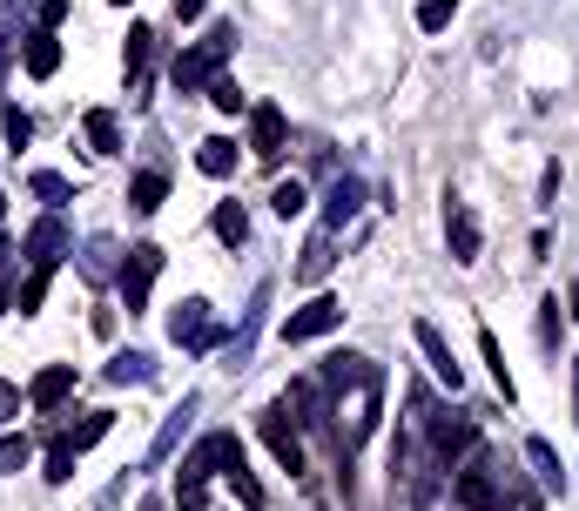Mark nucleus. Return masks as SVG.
I'll return each instance as SVG.
<instances>
[{
    "instance_id": "b1692460",
    "label": "nucleus",
    "mask_w": 579,
    "mask_h": 511,
    "mask_svg": "<svg viewBox=\"0 0 579 511\" xmlns=\"http://www.w3.org/2000/svg\"><path fill=\"white\" fill-rule=\"evenodd\" d=\"M479 350H485V364H492V384H498V398H519V390H512V370H506V350H498V337L492 330H479Z\"/></svg>"
},
{
    "instance_id": "a18cd8bd",
    "label": "nucleus",
    "mask_w": 579,
    "mask_h": 511,
    "mask_svg": "<svg viewBox=\"0 0 579 511\" xmlns=\"http://www.w3.org/2000/svg\"><path fill=\"white\" fill-rule=\"evenodd\" d=\"M0 303H8V296H0Z\"/></svg>"
},
{
    "instance_id": "9b49d317",
    "label": "nucleus",
    "mask_w": 579,
    "mask_h": 511,
    "mask_svg": "<svg viewBox=\"0 0 579 511\" xmlns=\"http://www.w3.org/2000/svg\"><path fill=\"white\" fill-rule=\"evenodd\" d=\"M263 445L277 451V464L290 471V478H303V471H311V464H303V445H297V430L284 424V404H277V411H263Z\"/></svg>"
},
{
    "instance_id": "473e14b6",
    "label": "nucleus",
    "mask_w": 579,
    "mask_h": 511,
    "mask_svg": "<svg viewBox=\"0 0 579 511\" xmlns=\"http://www.w3.org/2000/svg\"><path fill=\"white\" fill-rule=\"evenodd\" d=\"M34 195H41L48 209H61V203H68L74 188H68V175H48V169H41V175H34Z\"/></svg>"
},
{
    "instance_id": "cd10ccee",
    "label": "nucleus",
    "mask_w": 579,
    "mask_h": 511,
    "mask_svg": "<svg viewBox=\"0 0 579 511\" xmlns=\"http://www.w3.org/2000/svg\"><path fill=\"white\" fill-rule=\"evenodd\" d=\"M222 478H229V491H237V498H243V511H263V485L250 478V464H229V471H222Z\"/></svg>"
},
{
    "instance_id": "a19ab883",
    "label": "nucleus",
    "mask_w": 579,
    "mask_h": 511,
    "mask_svg": "<svg viewBox=\"0 0 579 511\" xmlns=\"http://www.w3.org/2000/svg\"><path fill=\"white\" fill-rule=\"evenodd\" d=\"M203 8H209V0H176V21H196Z\"/></svg>"
},
{
    "instance_id": "58836bf2",
    "label": "nucleus",
    "mask_w": 579,
    "mask_h": 511,
    "mask_svg": "<svg viewBox=\"0 0 579 511\" xmlns=\"http://www.w3.org/2000/svg\"><path fill=\"white\" fill-rule=\"evenodd\" d=\"M27 135H34V122H27V114L14 108V114H8V142H14V148H27Z\"/></svg>"
},
{
    "instance_id": "4be33fe9",
    "label": "nucleus",
    "mask_w": 579,
    "mask_h": 511,
    "mask_svg": "<svg viewBox=\"0 0 579 511\" xmlns=\"http://www.w3.org/2000/svg\"><path fill=\"white\" fill-rule=\"evenodd\" d=\"M61 235H68V229H61V216H48V222H34V235H27L21 250H27L34 263H55V250H61Z\"/></svg>"
},
{
    "instance_id": "f257e3e1",
    "label": "nucleus",
    "mask_w": 579,
    "mask_h": 511,
    "mask_svg": "<svg viewBox=\"0 0 579 511\" xmlns=\"http://www.w3.org/2000/svg\"><path fill=\"white\" fill-rule=\"evenodd\" d=\"M229 48H237V21H216V27L203 34V41H196V48H182V54H176V68H169V82H176L182 95H196L203 82H216V74H222Z\"/></svg>"
},
{
    "instance_id": "f704fd0d",
    "label": "nucleus",
    "mask_w": 579,
    "mask_h": 511,
    "mask_svg": "<svg viewBox=\"0 0 579 511\" xmlns=\"http://www.w3.org/2000/svg\"><path fill=\"white\" fill-rule=\"evenodd\" d=\"M27 458H34L27 438H0V471H27Z\"/></svg>"
},
{
    "instance_id": "6ab92c4d",
    "label": "nucleus",
    "mask_w": 579,
    "mask_h": 511,
    "mask_svg": "<svg viewBox=\"0 0 579 511\" xmlns=\"http://www.w3.org/2000/svg\"><path fill=\"white\" fill-rule=\"evenodd\" d=\"M324 277H330V229L311 235V250H303V263H297V283H324Z\"/></svg>"
},
{
    "instance_id": "e433bc0d",
    "label": "nucleus",
    "mask_w": 579,
    "mask_h": 511,
    "mask_svg": "<svg viewBox=\"0 0 579 511\" xmlns=\"http://www.w3.org/2000/svg\"><path fill=\"white\" fill-rule=\"evenodd\" d=\"M176 511H209V485H176Z\"/></svg>"
},
{
    "instance_id": "6e6552de",
    "label": "nucleus",
    "mask_w": 579,
    "mask_h": 511,
    "mask_svg": "<svg viewBox=\"0 0 579 511\" xmlns=\"http://www.w3.org/2000/svg\"><path fill=\"white\" fill-rule=\"evenodd\" d=\"M263 317H269V283H256V296H250V309H243V330L222 343V364H229V370H243V364H250V350H256V330H263Z\"/></svg>"
},
{
    "instance_id": "c03bdc74",
    "label": "nucleus",
    "mask_w": 579,
    "mask_h": 511,
    "mask_svg": "<svg viewBox=\"0 0 579 511\" xmlns=\"http://www.w3.org/2000/svg\"><path fill=\"white\" fill-rule=\"evenodd\" d=\"M114 8H129V0H114Z\"/></svg>"
},
{
    "instance_id": "20e7f679",
    "label": "nucleus",
    "mask_w": 579,
    "mask_h": 511,
    "mask_svg": "<svg viewBox=\"0 0 579 511\" xmlns=\"http://www.w3.org/2000/svg\"><path fill=\"white\" fill-rule=\"evenodd\" d=\"M156 277H162V250H156V243H135V250L122 256V269H114L129 317H142V309H148V290H156Z\"/></svg>"
},
{
    "instance_id": "9d476101",
    "label": "nucleus",
    "mask_w": 579,
    "mask_h": 511,
    "mask_svg": "<svg viewBox=\"0 0 579 511\" xmlns=\"http://www.w3.org/2000/svg\"><path fill=\"white\" fill-rule=\"evenodd\" d=\"M445 243H451V263H479V216L445 195Z\"/></svg>"
},
{
    "instance_id": "423d86ee",
    "label": "nucleus",
    "mask_w": 579,
    "mask_h": 511,
    "mask_svg": "<svg viewBox=\"0 0 579 511\" xmlns=\"http://www.w3.org/2000/svg\"><path fill=\"white\" fill-rule=\"evenodd\" d=\"M330 330H343V303L337 296H311L303 309H290V317H284V343H317Z\"/></svg>"
},
{
    "instance_id": "393cba45",
    "label": "nucleus",
    "mask_w": 579,
    "mask_h": 511,
    "mask_svg": "<svg viewBox=\"0 0 579 511\" xmlns=\"http://www.w3.org/2000/svg\"><path fill=\"white\" fill-rule=\"evenodd\" d=\"M48 283H55V263H34V277H27V290L14 296V309H21V317H34V309L48 303Z\"/></svg>"
},
{
    "instance_id": "f3484780",
    "label": "nucleus",
    "mask_w": 579,
    "mask_h": 511,
    "mask_svg": "<svg viewBox=\"0 0 579 511\" xmlns=\"http://www.w3.org/2000/svg\"><path fill=\"white\" fill-rule=\"evenodd\" d=\"M196 169L216 175V182H222V175H237V142H229V135H209V142L196 148Z\"/></svg>"
},
{
    "instance_id": "f03ea898",
    "label": "nucleus",
    "mask_w": 579,
    "mask_h": 511,
    "mask_svg": "<svg viewBox=\"0 0 579 511\" xmlns=\"http://www.w3.org/2000/svg\"><path fill=\"white\" fill-rule=\"evenodd\" d=\"M498 485H506V464H498L492 451H466L451 471V504L458 511H498Z\"/></svg>"
},
{
    "instance_id": "bb28decb",
    "label": "nucleus",
    "mask_w": 579,
    "mask_h": 511,
    "mask_svg": "<svg viewBox=\"0 0 579 511\" xmlns=\"http://www.w3.org/2000/svg\"><path fill=\"white\" fill-rule=\"evenodd\" d=\"M148 54H156V34H148V27H129V54H122V61H129V82H135V88H142V74H148Z\"/></svg>"
},
{
    "instance_id": "4468645a",
    "label": "nucleus",
    "mask_w": 579,
    "mask_h": 511,
    "mask_svg": "<svg viewBox=\"0 0 579 511\" xmlns=\"http://www.w3.org/2000/svg\"><path fill=\"white\" fill-rule=\"evenodd\" d=\"M189 424H196V398H182V404L169 411V424L156 430V445H148V464H162V458H169V451L189 438Z\"/></svg>"
},
{
    "instance_id": "0eeeda50",
    "label": "nucleus",
    "mask_w": 579,
    "mask_h": 511,
    "mask_svg": "<svg viewBox=\"0 0 579 511\" xmlns=\"http://www.w3.org/2000/svg\"><path fill=\"white\" fill-rule=\"evenodd\" d=\"M411 337H418V350H424V364H432V377L451 390V398H458V390H466V370H458V357H451V343H445V330L438 324H411Z\"/></svg>"
},
{
    "instance_id": "1a4fd4ad",
    "label": "nucleus",
    "mask_w": 579,
    "mask_h": 511,
    "mask_svg": "<svg viewBox=\"0 0 579 511\" xmlns=\"http://www.w3.org/2000/svg\"><path fill=\"white\" fill-rule=\"evenodd\" d=\"M250 155H256V162H277V155H284V108L277 101L250 108Z\"/></svg>"
},
{
    "instance_id": "dca6fc26",
    "label": "nucleus",
    "mask_w": 579,
    "mask_h": 511,
    "mask_svg": "<svg viewBox=\"0 0 579 511\" xmlns=\"http://www.w3.org/2000/svg\"><path fill=\"white\" fill-rule=\"evenodd\" d=\"M55 68H61V41H55L48 27H34L27 34V74H34V82H48Z\"/></svg>"
},
{
    "instance_id": "c9c22d12",
    "label": "nucleus",
    "mask_w": 579,
    "mask_h": 511,
    "mask_svg": "<svg viewBox=\"0 0 579 511\" xmlns=\"http://www.w3.org/2000/svg\"><path fill=\"white\" fill-rule=\"evenodd\" d=\"M209 101H216L222 114H237V108H243V88H237V82H222V74H216V82H209Z\"/></svg>"
},
{
    "instance_id": "412c9836",
    "label": "nucleus",
    "mask_w": 579,
    "mask_h": 511,
    "mask_svg": "<svg viewBox=\"0 0 579 511\" xmlns=\"http://www.w3.org/2000/svg\"><path fill=\"white\" fill-rule=\"evenodd\" d=\"M216 235L229 250H243L250 243V216H243V203H216Z\"/></svg>"
},
{
    "instance_id": "a211bd4d",
    "label": "nucleus",
    "mask_w": 579,
    "mask_h": 511,
    "mask_svg": "<svg viewBox=\"0 0 579 511\" xmlns=\"http://www.w3.org/2000/svg\"><path fill=\"white\" fill-rule=\"evenodd\" d=\"M162 195H169V182H162L156 169H142V175L129 182V209H135V216H156V209H162Z\"/></svg>"
},
{
    "instance_id": "aec40b11",
    "label": "nucleus",
    "mask_w": 579,
    "mask_h": 511,
    "mask_svg": "<svg viewBox=\"0 0 579 511\" xmlns=\"http://www.w3.org/2000/svg\"><path fill=\"white\" fill-rule=\"evenodd\" d=\"M82 129H88V148H95V155H114V148H122V129H114V114H108V108H88V122H82Z\"/></svg>"
},
{
    "instance_id": "39448f33",
    "label": "nucleus",
    "mask_w": 579,
    "mask_h": 511,
    "mask_svg": "<svg viewBox=\"0 0 579 511\" xmlns=\"http://www.w3.org/2000/svg\"><path fill=\"white\" fill-rule=\"evenodd\" d=\"M169 337H176L182 350H216V343H222V324L209 317L203 296H182V303L169 309Z\"/></svg>"
},
{
    "instance_id": "72a5a7b5",
    "label": "nucleus",
    "mask_w": 579,
    "mask_h": 511,
    "mask_svg": "<svg viewBox=\"0 0 579 511\" xmlns=\"http://www.w3.org/2000/svg\"><path fill=\"white\" fill-rule=\"evenodd\" d=\"M498 511H539V498H532L519 478H506V485H498Z\"/></svg>"
},
{
    "instance_id": "7ed1b4c3",
    "label": "nucleus",
    "mask_w": 579,
    "mask_h": 511,
    "mask_svg": "<svg viewBox=\"0 0 579 511\" xmlns=\"http://www.w3.org/2000/svg\"><path fill=\"white\" fill-rule=\"evenodd\" d=\"M411 411L424 417V445H432V464H458L479 445V417L472 411H432L424 398H411Z\"/></svg>"
},
{
    "instance_id": "2eb2a0df",
    "label": "nucleus",
    "mask_w": 579,
    "mask_h": 511,
    "mask_svg": "<svg viewBox=\"0 0 579 511\" xmlns=\"http://www.w3.org/2000/svg\"><path fill=\"white\" fill-rule=\"evenodd\" d=\"M526 458H532L539 491H566V464H559V451H553L546 438H526Z\"/></svg>"
},
{
    "instance_id": "37998d69",
    "label": "nucleus",
    "mask_w": 579,
    "mask_h": 511,
    "mask_svg": "<svg viewBox=\"0 0 579 511\" xmlns=\"http://www.w3.org/2000/svg\"><path fill=\"white\" fill-rule=\"evenodd\" d=\"M0 216H8V195H0Z\"/></svg>"
},
{
    "instance_id": "2f4dec72",
    "label": "nucleus",
    "mask_w": 579,
    "mask_h": 511,
    "mask_svg": "<svg viewBox=\"0 0 579 511\" xmlns=\"http://www.w3.org/2000/svg\"><path fill=\"white\" fill-rule=\"evenodd\" d=\"M451 14H458V0H424V8H418V27L438 34V27H451Z\"/></svg>"
},
{
    "instance_id": "7c9ffc66",
    "label": "nucleus",
    "mask_w": 579,
    "mask_h": 511,
    "mask_svg": "<svg viewBox=\"0 0 579 511\" xmlns=\"http://www.w3.org/2000/svg\"><path fill=\"white\" fill-rule=\"evenodd\" d=\"M559 330H566V317H559V296H546V303H539V343H546V350H559Z\"/></svg>"
},
{
    "instance_id": "5701e85b",
    "label": "nucleus",
    "mask_w": 579,
    "mask_h": 511,
    "mask_svg": "<svg viewBox=\"0 0 579 511\" xmlns=\"http://www.w3.org/2000/svg\"><path fill=\"white\" fill-rule=\"evenodd\" d=\"M156 377V364L142 357V350H114V364H108V384H148Z\"/></svg>"
},
{
    "instance_id": "a878e982",
    "label": "nucleus",
    "mask_w": 579,
    "mask_h": 511,
    "mask_svg": "<svg viewBox=\"0 0 579 511\" xmlns=\"http://www.w3.org/2000/svg\"><path fill=\"white\" fill-rule=\"evenodd\" d=\"M108 430H114V411H88L82 424L68 430V445H74V451H88V445H101V438H108Z\"/></svg>"
},
{
    "instance_id": "c756f323",
    "label": "nucleus",
    "mask_w": 579,
    "mask_h": 511,
    "mask_svg": "<svg viewBox=\"0 0 579 511\" xmlns=\"http://www.w3.org/2000/svg\"><path fill=\"white\" fill-rule=\"evenodd\" d=\"M68 478H74V445L55 438V445H48V485H68Z\"/></svg>"
},
{
    "instance_id": "f8f14e48",
    "label": "nucleus",
    "mask_w": 579,
    "mask_h": 511,
    "mask_svg": "<svg viewBox=\"0 0 579 511\" xmlns=\"http://www.w3.org/2000/svg\"><path fill=\"white\" fill-rule=\"evenodd\" d=\"M358 209H364V182H358V175H337V182L324 188V229L337 235V229L351 222Z\"/></svg>"
},
{
    "instance_id": "ddd939ff",
    "label": "nucleus",
    "mask_w": 579,
    "mask_h": 511,
    "mask_svg": "<svg viewBox=\"0 0 579 511\" xmlns=\"http://www.w3.org/2000/svg\"><path fill=\"white\" fill-rule=\"evenodd\" d=\"M68 390H74V364H48L41 377L27 384V404H34V411H55V404L68 398Z\"/></svg>"
},
{
    "instance_id": "79ce46f5",
    "label": "nucleus",
    "mask_w": 579,
    "mask_h": 511,
    "mask_svg": "<svg viewBox=\"0 0 579 511\" xmlns=\"http://www.w3.org/2000/svg\"><path fill=\"white\" fill-rule=\"evenodd\" d=\"M572 424H579V364H572Z\"/></svg>"
},
{
    "instance_id": "c85d7f7f",
    "label": "nucleus",
    "mask_w": 579,
    "mask_h": 511,
    "mask_svg": "<svg viewBox=\"0 0 579 511\" xmlns=\"http://www.w3.org/2000/svg\"><path fill=\"white\" fill-rule=\"evenodd\" d=\"M303 203H311V188H303V182H277V195H269V209H277L284 222L303 216Z\"/></svg>"
},
{
    "instance_id": "4c0bfd02",
    "label": "nucleus",
    "mask_w": 579,
    "mask_h": 511,
    "mask_svg": "<svg viewBox=\"0 0 579 511\" xmlns=\"http://www.w3.org/2000/svg\"><path fill=\"white\" fill-rule=\"evenodd\" d=\"M8 417H21V390L0 377V424H8Z\"/></svg>"
},
{
    "instance_id": "ea45409f",
    "label": "nucleus",
    "mask_w": 579,
    "mask_h": 511,
    "mask_svg": "<svg viewBox=\"0 0 579 511\" xmlns=\"http://www.w3.org/2000/svg\"><path fill=\"white\" fill-rule=\"evenodd\" d=\"M61 14H68V0H41V27H55Z\"/></svg>"
}]
</instances>
